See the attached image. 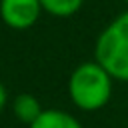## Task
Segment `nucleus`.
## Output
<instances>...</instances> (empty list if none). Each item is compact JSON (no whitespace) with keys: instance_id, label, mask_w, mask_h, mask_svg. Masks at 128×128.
Wrapping results in <instances>:
<instances>
[{"instance_id":"obj_4","label":"nucleus","mask_w":128,"mask_h":128,"mask_svg":"<svg viewBox=\"0 0 128 128\" xmlns=\"http://www.w3.org/2000/svg\"><path fill=\"white\" fill-rule=\"evenodd\" d=\"M28 128H84L76 116L58 108H44Z\"/></svg>"},{"instance_id":"obj_6","label":"nucleus","mask_w":128,"mask_h":128,"mask_svg":"<svg viewBox=\"0 0 128 128\" xmlns=\"http://www.w3.org/2000/svg\"><path fill=\"white\" fill-rule=\"evenodd\" d=\"M40 4L42 10L54 18H70L82 8L84 0H40Z\"/></svg>"},{"instance_id":"obj_3","label":"nucleus","mask_w":128,"mask_h":128,"mask_svg":"<svg viewBox=\"0 0 128 128\" xmlns=\"http://www.w3.org/2000/svg\"><path fill=\"white\" fill-rule=\"evenodd\" d=\"M42 12L40 0H0V20L10 30H30Z\"/></svg>"},{"instance_id":"obj_2","label":"nucleus","mask_w":128,"mask_h":128,"mask_svg":"<svg viewBox=\"0 0 128 128\" xmlns=\"http://www.w3.org/2000/svg\"><path fill=\"white\" fill-rule=\"evenodd\" d=\"M94 60L100 62L114 80L128 82V10L120 12L98 34Z\"/></svg>"},{"instance_id":"obj_7","label":"nucleus","mask_w":128,"mask_h":128,"mask_svg":"<svg viewBox=\"0 0 128 128\" xmlns=\"http://www.w3.org/2000/svg\"><path fill=\"white\" fill-rule=\"evenodd\" d=\"M6 104H8V90H6V86L0 82V112L6 108Z\"/></svg>"},{"instance_id":"obj_5","label":"nucleus","mask_w":128,"mask_h":128,"mask_svg":"<svg viewBox=\"0 0 128 128\" xmlns=\"http://www.w3.org/2000/svg\"><path fill=\"white\" fill-rule=\"evenodd\" d=\"M10 104H12V114H14V118H16L20 124H26V126H30V124L40 116V112L44 110L42 104H40V100H38L34 94H30V92H20Z\"/></svg>"},{"instance_id":"obj_1","label":"nucleus","mask_w":128,"mask_h":128,"mask_svg":"<svg viewBox=\"0 0 128 128\" xmlns=\"http://www.w3.org/2000/svg\"><path fill=\"white\" fill-rule=\"evenodd\" d=\"M114 78L96 60L78 64L68 78V96L78 110L98 112L112 96Z\"/></svg>"},{"instance_id":"obj_8","label":"nucleus","mask_w":128,"mask_h":128,"mask_svg":"<svg viewBox=\"0 0 128 128\" xmlns=\"http://www.w3.org/2000/svg\"><path fill=\"white\" fill-rule=\"evenodd\" d=\"M124 2H126V4H128V0H124Z\"/></svg>"}]
</instances>
